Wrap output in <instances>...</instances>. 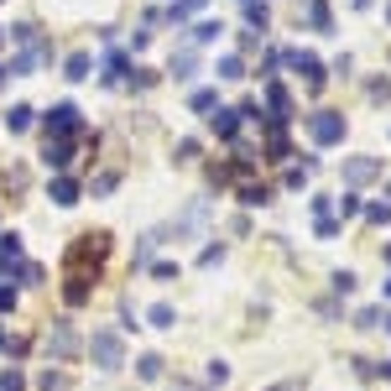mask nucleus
<instances>
[{"instance_id":"nucleus-1","label":"nucleus","mask_w":391,"mask_h":391,"mask_svg":"<svg viewBox=\"0 0 391 391\" xmlns=\"http://www.w3.org/2000/svg\"><path fill=\"white\" fill-rule=\"evenodd\" d=\"M104 251H110V235H78V246L68 251V303L89 298V261L100 266Z\"/></svg>"},{"instance_id":"nucleus-2","label":"nucleus","mask_w":391,"mask_h":391,"mask_svg":"<svg viewBox=\"0 0 391 391\" xmlns=\"http://www.w3.org/2000/svg\"><path fill=\"white\" fill-rule=\"evenodd\" d=\"M94 360H100V371H120L126 366V344H120V334H110V329H100L94 334Z\"/></svg>"},{"instance_id":"nucleus-3","label":"nucleus","mask_w":391,"mask_h":391,"mask_svg":"<svg viewBox=\"0 0 391 391\" xmlns=\"http://www.w3.org/2000/svg\"><path fill=\"white\" fill-rule=\"evenodd\" d=\"M308 131H313V141H318V146H334V141H344V115L318 110L313 120H308Z\"/></svg>"},{"instance_id":"nucleus-4","label":"nucleus","mask_w":391,"mask_h":391,"mask_svg":"<svg viewBox=\"0 0 391 391\" xmlns=\"http://www.w3.org/2000/svg\"><path fill=\"white\" fill-rule=\"evenodd\" d=\"M287 63H292V68H298V73H303V78H308L313 89L323 84V63L313 58V52H287Z\"/></svg>"},{"instance_id":"nucleus-5","label":"nucleus","mask_w":391,"mask_h":391,"mask_svg":"<svg viewBox=\"0 0 391 391\" xmlns=\"http://www.w3.org/2000/svg\"><path fill=\"white\" fill-rule=\"evenodd\" d=\"M47 193H52V204H63V209H68V204H78V183H73V178H63V172L52 178V188H47Z\"/></svg>"},{"instance_id":"nucleus-6","label":"nucleus","mask_w":391,"mask_h":391,"mask_svg":"<svg viewBox=\"0 0 391 391\" xmlns=\"http://www.w3.org/2000/svg\"><path fill=\"white\" fill-rule=\"evenodd\" d=\"M42 162H47L52 172H63V167H68V162H73V146H68V141H47V152H42Z\"/></svg>"},{"instance_id":"nucleus-7","label":"nucleus","mask_w":391,"mask_h":391,"mask_svg":"<svg viewBox=\"0 0 391 391\" xmlns=\"http://www.w3.org/2000/svg\"><path fill=\"white\" fill-rule=\"evenodd\" d=\"M47 131H58V136H63V131H78V110H73V104H58V110L47 115Z\"/></svg>"},{"instance_id":"nucleus-8","label":"nucleus","mask_w":391,"mask_h":391,"mask_svg":"<svg viewBox=\"0 0 391 391\" xmlns=\"http://www.w3.org/2000/svg\"><path fill=\"white\" fill-rule=\"evenodd\" d=\"M344 178H349V183H371V178H375V162H371V157H355V162L344 167Z\"/></svg>"},{"instance_id":"nucleus-9","label":"nucleus","mask_w":391,"mask_h":391,"mask_svg":"<svg viewBox=\"0 0 391 391\" xmlns=\"http://www.w3.org/2000/svg\"><path fill=\"white\" fill-rule=\"evenodd\" d=\"M209 126L219 131V136H235V131H240V110H219V115H209Z\"/></svg>"},{"instance_id":"nucleus-10","label":"nucleus","mask_w":391,"mask_h":391,"mask_svg":"<svg viewBox=\"0 0 391 391\" xmlns=\"http://www.w3.org/2000/svg\"><path fill=\"white\" fill-rule=\"evenodd\" d=\"M193 68H198L193 52H172V73H178V78H193Z\"/></svg>"},{"instance_id":"nucleus-11","label":"nucleus","mask_w":391,"mask_h":391,"mask_svg":"<svg viewBox=\"0 0 391 391\" xmlns=\"http://www.w3.org/2000/svg\"><path fill=\"white\" fill-rule=\"evenodd\" d=\"M146 318H152V329H172V318H178V313H172L167 303H157V308H146Z\"/></svg>"},{"instance_id":"nucleus-12","label":"nucleus","mask_w":391,"mask_h":391,"mask_svg":"<svg viewBox=\"0 0 391 391\" xmlns=\"http://www.w3.org/2000/svg\"><path fill=\"white\" fill-rule=\"evenodd\" d=\"M136 371H141V381H157V375H162V355H141Z\"/></svg>"},{"instance_id":"nucleus-13","label":"nucleus","mask_w":391,"mask_h":391,"mask_svg":"<svg viewBox=\"0 0 391 391\" xmlns=\"http://www.w3.org/2000/svg\"><path fill=\"white\" fill-rule=\"evenodd\" d=\"M204 6H209V0H178V6H172V21H188L193 11H204Z\"/></svg>"},{"instance_id":"nucleus-14","label":"nucleus","mask_w":391,"mask_h":391,"mask_svg":"<svg viewBox=\"0 0 391 391\" xmlns=\"http://www.w3.org/2000/svg\"><path fill=\"white\" fill-rule=\"evenodd\" d=\"M21 255V235H0V261H16Z\"/></svg>"},{"instance_id":"nucleus-15","label":"nucleus","mask_w":391,"mask_h":391,"mask_svg":"<svg viewBox=\"0 0 391 391\" xmlns=\"http://www.w3.org/2000/svg\"><path fill=\"white\" fill-rule=\"evenodd\" d=\"M6 126H11V131H26V126H32V110H26V104H16V110L6 115Z\"/></svg>"},{"instance_id":"nucleus-16","label":"nucleus","mask_w":391,"mask_h":391,"mask_svg":"<svg viewBox=\"0 0 391 391\" xmlns=\"http://www.w3.org/2000/svg\"><path fill=\"white\" fill-rule=\"evenodd\" d=\"M219 78H246V68H240L235 52H230V58H219Z\"/></svg>"},{"instance_id":"nucleus-17","label":"nucleus","mask_w":391,"mask_h":391,"mask_svg":"<svg viewBox=\"0 0 391 391\" xmlns=\"http://www.w3.org/2000/svg\"><path fill=\"white\" fill-rule=\"evenodd\" d=\"M266 198H272V193H266V188H255V183H251V188H240V204H251V209H255V204H266Z\"/></svg>"},{"instance_id":"nucleus-18","label":"nucleus","mask_w":391,"mask_h":391,"mask_svg":"<svg viewBox=\"0 0 391 391\" xmlns=\"http://www.w3.org/2000/svg\"><path fill=\"white\" fill-rule=\"evenodd\" d=\"M308 16H313L318 32H329V6H323V0H313V6H308Z\"/></svg>"},{"instance_id":"nucleus-19","label":"nucleus","mask_w":391,"mask_h":391,"mask_svg":"<svg viewBox=\"0 0 391 391\" xmlns=\"http://www.w3.org/2000/svg\"><path fill=\"white\" fill-rule=\"evenodd\" d=\"M89 73V52H73L68 58V78H84Z\"/></svg>"},{"instance_id":"nucleus-20","label":"nucleus","mask_w":391,"mask_h":391,"mask_svg":"<svg viewBox=\"0 0 391 391\" xmlns=\"http://www.w3.org/2000/svg\"><path fill=\"white\" fill-rule=\"evenodd\" d=\"M246 21H251V26H266L272 16H266V6H255V0H246Z\"/></svg>"},{"instance_id":"nucleus-21","label":"nucleus","mask_w":391,"mask_h":391,"mask_svg":"<svg viewBox=\"0 0 391 391\" xmlns=\"http://www.w3.org/2000/svg\"><path fill=\"white\" fill-rule=\"evenodd\" d=\"M366 219H371V224H391V204H371Z\"/></svg>"},{"instance_id":"nucleus-22","label":"nucleus","mask_w":391,"mask_h":391,"mask_svg":"<svg viewBox=\"0 0 391 391\" xmlns=\"http://www.w3.org/2000/svg\"><path fill=\"white\" fill-rule=\"evenodd\" d=\"M381 323H386L381 308H366V313H360V329H381Z\"/></svg>"},{"instance_id":"nucleus-23","label":"nucleus","mask_w":391,"mask_h":391,"mask_svg":"<svg viewBox=\"0 0 391 391\" xmlns=\"http://www.w3.org/2000/svg\"><path fill=\"white\" fill-rule=\"evenodd\" d=\"M214 104H219V100H214V94H209V89H198V94H193V110H198V115H209V110H214Z\"/></svg>"},{"instance_id":"nucleus-24","label":"nucleus","mask_w":391,"mask_h":391,"mask_svg":"<svg viewBox=\"0 0 391 391\" xmlns=\"http://www.w3.org/2000/svg\"><path fill=\"white\" fill-rule=\"evenodd\" d=\"M224 32V26H214V21H204V26H198V32H193V42H214V37H219Z\"/></svg>"},{"instance_id":"nucleus-25","label":"nucleus","mask_w":391,"mask_h":391,"mask_svg":"<svg viewBox=\"0 0 391 391\" xmlns=\"http://www.w3.org/2000/svg\"><path fill=\"white\" fill-rule=\"evenodd\" d=\"M318 235H323V240H334V235H339V219H329V214H318Z\"/></svg>"},{"instance_id":"nucleus-26","label":"nucleus","mask_w":391,"mask_h":391,"mask_svg":"<svg viewBox=\"0 0 391 391\" xmlns=\"http://www.w3.org/2000/svg\"><path fill=\"white\" fill-rule=\"evenodd\" d=\"M152 277H162V282H172V277H178V266H172V261H157V266H152Z\"/></svg>"},{"instance_id":"nucleus-27","label":"nucleus","mask_w":391,"mask_h":391,"mask_svg":"<svg viewBox=\"0 0 391 391\" xmlns=\"http://www.w3.org/2000/svg\"><path fill=\"white\" fill-rule=\"evenodd\" d=\"M334 292H355V277H349V272H334Z\"/></svg>"},{"instance_id":"nucleus-28","label":"nucleus","mask_w":391,"mask_h":391,"mask_svg":"<svg viewBox=\"0 0 391 391\" xmlns=\"http://www.w3.org/2000/svg\"><path fill=\"white\" fill-rule=\"evenodd\" d=\"M339 214H344V219H349V214H360V198H355V193H344V198H339Z\"/></svg>"},{"instance_id":"nucleus-29","label":"nucleus","mask_w":391,"mask_h":391,"mask_svg":"<svg viewBox=\"0 0 391 391\" xmlns=\"http://www.w3.org/2000/svg\"><path fill=\"white\" fill-rule=\"evenodd\" d=\"M26 381H21V371H6V381H0V391H21Z\"/></svg>"},{"instance_id":"nucleus-30","label":"nucleus","mask_w":391,"mask_h":391,"mask_svg":"<svg viewBox=\"0 0 391 391\" xmlns=\"http://www.w3.org/2000/svg\"><path fill=\"white\" fill-rule=\"evenodd\" d=\"M11 308H16V292H11V287H0V313H11Z\"/></svg>"},{"instance_id":"nucleus-31","label":"nucleus","mask_w":391,"mask_h":391,"mask_svg":"<svg viewBox=\"0 0 391 391\" xmlns=\"http://www.w3.org/2000/svg\"><path fill=\"white\" fill-rule=\"evenodd\" d=\"M386 292H391V282H386Z\"/></svg>"}]
</instances>
